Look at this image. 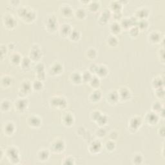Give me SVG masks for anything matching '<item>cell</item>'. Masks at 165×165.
I'll list each match as a JSON object with an SVG mask.
<instances>
[{
  "instance_id": "obj_24",
  "label": "cell",
  "mask_w": 165,
  "mask_h": 165,
  "mask_svg": "<svg viewBox=\"0 0 165 165\" xmlns=\"http://www.w3.org/2000/svg\"><path fill=\"white\" fill-rule=\"evenodd\" d=\"M101 95L102 94L101 91L99 90L95 89L90 94L89 99L93 103H96V102H98L101 99Z\"/></svg>"
},
{
  "instance_id": "obj_42",
  "label": "cell",
  "mask_w": 165,
  "mask_h": 165,
  "mask_svg": "<svg viewBox=\"0 0 165 165\" xmlns=\"http://www.w3.org/2000/svg\"><path fill=\"white\" fill-rule=\"evenodd\" d=\"M32 88L35 90H40L43 88V82L40 80H35L34 81L33 83H32Z\"/></svg>"
},
{
  "instance_id": "obj_14",
  "label": "cell",
  "mask_w": 165,
  "mask_h": 165,
  "mask_svg": "<svg viewBox=\"0 0 165 165\" xmlns=\"http://www.w3.org/2000/svg\"><path fill=\"white\" fill-rule=\"evenodd\" d=\"M32 88V83L28 80H25L21 83V86L20 87V92L25 95L30 92Z\"/></svg>"
},
{
  "instance_id": "obj_18",
  "label": "cell",
  "mask_w": 165,
  "mask_h": 165,
  "mask_svg": "<svg viewBox=\"0 0 165 165\" xmlns=\"http://www.w3.org/2000/svg\"><path fill=\"white\" fill-rule=\"evenodd\" d=\"M101 143L98 141H94L91 143L90 146H89V151L92 153H98L101 151V149L102 148Z\"/></svg>"
},
{
  "instance_id": "obj_9",
  "label": "cell",
  "mask_w": 165,
  "mask_h": 165,
  "mask_svg": "<svg viewBox=\"0 0 165 165\" xmlns=\"http://www.w3.org/2000/svg\"><path fill=\"white\" fill-rule=\"evenodd\" d=\"M142 124V119L139 116H134L130 119L128 123L130 129L137 130Z\"/></svg>"
},
{
  "instance_id": "obj_22",
  "label": "cell",
  "mask_w": 165,
  "mask_h": 165,
  "mask_svg": "<svg viewBox=\"0 0 165 165\" xmlns=\"http://www.w3.org/2000/svg\"><path fill=\"white\" fill-rule=\"evenodd\" d=\"M60 13L64 17H70L73 14V10L69 5H63L60 7Z\"/></svg>"
},
{
  "instance_id": "obj_54",
  "label": "cell",
  "mask_w": 165,
  "mask_h": 165,
  "mask_svg": "<svg viewBox=\"0 0 165 165\" xmlns=\"http://www.w3.org/2000/svg\"><path fill=\"white\" fill-rule=\"evenodd\" d=\"M63 164H75L74 159L72 157H66L63 159Z\"/></svg>"
},
{
  "instance_id": "obj_56",
  "label": "cell",
  "mask_w": 165,
  "mask_h": 165,
  "mask_svg": "<svg viewBox=\"0 0 165 165\" xmlns=\"http://www.w3.org/2000/svg\"><path fill=\"white\" fill-rule=\"evenodd\" d=\"M105 134H106V131L104 128H99L96 131V135H98V137H100V138L104 137Z\"/></svg>"
},
{
  "instance_id": "obj_26",
  "label": "cell",
  "mask_w": 165,
  "mask_h": 165,
  "mask_svg": "<svg viewBox=\"0 0 165 165\" xmlns=\"http://www.w3.org/2000/svg\"><path fill=\"white\" fill-rule=\"evenodd\" d=\"M152 84L153 87L155 88V89L158 88H161L164 87V79L161 76H156L154 78H153V81H152Z\"/></svg>"
},
{
  "instance_id": "obj_25",
  "label": "cell",
  "mask_w": 165,
  "mask_h": 165,
  "mask_svg": "<svg viewBox=\"0 0 165 165\" xmlns=\"http://www.w3.org/2000/svg\"><path fill=\"white\" fill-rule=\"evenodd\" d=\"M15 130H16V127L14 124L12 122L7 123L5 125L4 132L7 135H13L15 132Z\"/></svg>"
},
{
  "instance_id": "obj_53",
  "label": "cell",
  "mask_w": 165,
  "mask_h": 165,
  "mask_svg": "<svg viewBox=\"0 0 165 165\" xmlns=\"http://www.w3.org/2000/svg\"><path fill=\"white\" fill-rule=\"evenodd\" d=\"M101 115V113L98 110H95L92 113H91V118L93 121H96L98 120V119L99 117V116Z\"/></svg>"
},
{
  "instance_id": "obj_11",
  "label": "cell",
  "mask_w": 165,
  "mask_h": 165,
  "mask_svg": "<svg viewBox=\"0 0 165 165\" xmlns=\"http://www.w3.org/2000/svg\"><path fill=\"white\" fill-rule=\"evenodd\" d=\"M3 23L5 26L8 28H13L16 26V20L13 16V15H8L5 16L3 19Z\"/></svg>"
},
{
  "instance_id": "obj_8",
  "label": "cell",
  "mask_w": 165,
  "mask_h": 165,
  "mask_svg": "<svg viewBox=\"0 0 165 165\" xmlns=\"http://www.w3.org/2000/svg\"><path fill=\"white\" fill-rule=\"evenodd\" d=\"M28 105V100L27 99H25L24 98H21L16 101L15 103V108L17 111L21 112L27 109Z\"/></svg>"
},
{
  "instance_id": "obj_7",
  "label": "cell",
  "mask_w": 165,
  "mask_h": 165,
  "mask_svg": "<svg viewBox=\"0 0 165 165\" xmlns=\"http://www.w3.org/2000/svg\"><path fill=\"white\" fill-rule=\"evenodd\" d=\"M27 123L30 127L32 128H38L41 126V119L38 116H30L28 117Z\"/></svg>"
},
{
  "instance_id": "obj_46",
  "label": "cell",
  "mask_w": 165,
  "mask_h": 165,
  "mask_svg": "<svg viewBox=\"0 0 165 165\" xmlns=\"http://www.w3.org/2000/svg\"><path fill=\"white\" fill-rule=\"evenodd\" d=\"M130 35L132 37L138 36L139 33V29L137 26H133L129 28Z\"/></svg>"
},
{
  "instance_id": "obj_58",
  "label": "cell",
  "mask_w": 165,
  "mask_h": 165,
  "mask_svg": "<svg viewBox=\"0 0 165 165\" xmlns=\"http://www.w3.org/2000/svg\"><path fill=\"white\" fill-rule=\"evenodd\" d=\"M159 130H161V132H159V134H160L161 135H162L163 137H164V127H162L161 128H159Z\"/></svg>"
},
{
  "instance_id": "obj_27",
  "label": "cell",
  "mask_w": 165,
  "mask_h": 165,
  "mask_svg": "<svg viewBox=\"0 0 165 165\" xmlns=\"http://www.w3.org/2000/svg\"><path fill=\"white\" fill-rule=\"evenodd\" d=\"M121 28H122L120 25V23H119L118 22H116V21L113 22L110 26V30L111 32L113 34V36L118 34L120 33Z\"/></svg>"
},
{
  "instance_id": "obj_33",
  "label": "cell",
  "mask_w": 165,
  "mask_h": 165,
  "mask_svg": "<svg viewBox=\"0 0 165 165\" xmlns=\"http://www.w3.org/2000/svg\"><path fill=\"white\" fill-rule=\"evenodd\" d=\"M22 69L27 70L30 68V65H31V59H30L29 57H25L22 59L21 62L20 63Z\"/></svg>"
},
{
  "instance_id": "obj_1",
  "label": "cell",
  "mask_w": 165,
  "mask_h": 165,
  "mask_svg": "<svg viewBox=\"0 0 165 165\" xmlns=\"http://www.w3.org/2000/svg\"><path fill=\"white\" fill-rule=\"evenodd\" d=\"M50 104L54 109H64L67 106V102L66 99L60 96H56L53 97L51 99Z\"/></svg>"
},
{
  "instance_id": "obj_51",
  "label": "cell",
  "mask_w": 165,
  "mask_h": 165,
  "mask_svg": "<svg viewBox=\"0 0 165 165\" xmlns=\"http://www.w3.org/2000/svg\"><path fill=\"white\" fill-rule=\"evenodd\" d=\"M11 103L8 100H4L2 103V109L4 111H7L10 109Z\"/></svg>"
},
{
  "instance_id": "obj_55",
  "label": "cell",
  "mask_w": 165,
  "mask_h": 165,
  "mask_svg": "<svg viewBox=\"0 0 165 165\" xmlns=\"http://www.w3.org/2000/svg\"><path fill=\"white\" fill-rule=\"evenodd\" d=\"M112 16H113V18L114 19L115 21L117 22V21L121 20V17H122V13H121V11H119V12H114V13H113Z\"/></svg>"
},
{
  "instance_id": "obj_10",
  "label": "cell",
  "mask_w": 165,
  "mask_h": 165,
  "mask_svg": "<svg viewBox=\"0 0 165 165\" xmlns=\"http://www.w3.org/2000/svg\"><path fill=\"white\" fill-rule=\"evenodd\" d=\"M119 99L123 101L129 99L131 97V92L127 87H121L117 91Z\"/></svg>"
},
{
  "instance_id": "obj_31",
  "label": "cell",
  "mask_w": 165,
  "mask_h": 165,
  "mask_svg": "<svg viewBox=\"0 0 165 165\" xmlns=\"http://www.w3.org/2000/svg\"><path fill=\"white\" fill-rule=\"evenodd\" d=\"M110 9L113 11V13L119 12V11H121V10L122 8V4L120 2L118 1L111 2L110 3Z\"/></svg>"
},
{
  "instance_id": "obj_40",
  "label": "cell",
  "mask_w": 165,
  "mask_h": 165,
  "mask_svg": "<svg viewBox=\"0 0 165 165\" xmlns=\"http://www.w3.org/2000/svg\"><path fill=\"white\" fill-rule=\"evenodd\" d=\"M136 26L138 27V28L140 30H144L147 28V27H149V22L147 21L146 20H138L137 24H136Z\"/></svg>"
},
{
  "instance_id": "obj_12",
  "label": "cell",
  "mask_w": 165,
  "mask_h": 165,
  "mask_svg": "<svg viewBox=\"0 0 165 165\" xmlns=\"http://www.w3.org/2000/svg\"><path fill=\"white\" fill-rule=\"evenodd\" d=\"M149 10L146 8L143 7L138 9L135 13V17L138 20H146L149 15Z\"/></svg>"
},
{
  "instance_id": "obj_36",
  "label": "cell",
  "mask_w": 165,
  "mask_h": 165,
  "mask_svg": "<svg viewBox=\"0 0 165 165\" xmlns=\"http://www.w3.org/2000/svg\"><path fill=\"white\" fill-rule=\"evenodd\" d=\"M89 84L94 88H98L100 85V79L98 76H92L89 81Z\"/></svg>"
},
{
  "instance_id": "obj_48",
  "label": "cell",
  "mask_w": 165,
  "mask_h": 165,
  "mask_svg": "<svg viewBox=\"0 0 165 165\" xmlns=\"http://www.w3.org/2000/svg\"><path fill=\"white\" fill-rule=\"evenodd\" d=\"M28 8L25 7H20L18 10V16L20 17V18H23L25 16V15L27 14V12L28 11Z\"/></svg>"
},
{
  "instance_id": "obj_38",
  "label": "cell",
  "mask_w": 165,
  "mask_h": 165,
  "mask_svg": "<svg viewBox=\"0 0 165 165\" xmlns=\"http://www.w3.org/2000/svg\"><path fill=\"white\" fill-rule=\"evenodd\" d=\"M120 25H121V28H130L134 26L133 23H132V20H131L130 18L123 19L121 22Z\"/></svg>"
},
{
  "instance_id": "obj_13",
  "label": "cell",
  "mask_w": 165,
  "mask_h": 165,
  "mask_svg": "<svg viewBox=\"0 0 165 165\" xmlns=\"http://www.w3.org/2000/svg\"><path fill=\"white\" fill-rule=\"evenodd\" d=\"M107 101L109 102L110 104H116L117 101L119 99V97L117 91L116 90H111L107 94L106 96Z\"/></svg>"
},
{
  "instance_id": "obj_47",
  "label": "cell",
  "mask_w": 165,
  "mask_h": 165,
  "mask_svg": "<svg viewBox=\"0 0 165 165\" xmlns=\"http://www.w3.org/2000/svg\"><path fill=\"white\" fill-rule=\"evenodd\" d=\"M108 121V118L105 115H101L99 116V117L98 119V120H97L95 122L98 123V124H99V126H103L105 125Z\"/></svg>"
},
{
  "instance_id": "obj_2",
  "label": "cell",
  "mask_w": 165,
  "mask_h": 165,
  "mask_svg": "<svg viewBox=\"0 0 165 165\" xmlns=\"http://www.w3.org/2000/svg\"><path fill=\"white\" fill-rule=\"evenodd\" d=\"M6 155L9 159V161L13 164H17L20 161L19 152L15 147H9L6 152Z\"/></svg>"
},
{
  "instance_id": "obj_34",
  "label": "cell",
  "mask_w": 165,
  "mask_h": 165,
  "mask_svg": "<svg viewBox=\"0 0 165 165\" xmlns=\"http://www.w3.org/2000/svg\"><path fill=\"white\" fill-rule=\"evenodd\" d=\"M100 3L99 2H88V7L91 12H96L99 9Z\"/></svg>"
},
{
  "instance_id": "obj_28",
  "label": "cell",
  "mask_w": 165,
  "mask_h": 165,
  "mask_svg": "<svg viewBox=\"0 0 165 165\" xmlns=\"http://www.w3.org/2000/svg\"><path fill=\"white\" fill-rule=\"evenodd\" d=\"M50 156V153L46 149H42L39 151L38 153V157L41 161H47Z\"/></svg>"
},
{
  "instance_id": "obj_23",
  "label": "cell",
  "mask_w": 165,
  "mask_h": 165,
  "mask_svg": "<svg viewBox=\"0 0 165 165\" xmlns=\"http://www.w3.org/2000/svg\"><path fill=\"white\" fill-rule=\"evenodd\" d=\"M70 79L71 82L75 84H81L83 82L81 74H79L77 72H74L71 74L70 76Z\"/></svg>"
},
{
  "instance_id": "obj_44",
  "label": "cell",
  "mask_w": 165,
  "mask_h": 165,
  "mask_svg": "<svg viewBox=\"0 0 165 165\" xmlns=\"http://www.w3.org/2000/svg\"><path fill=\"white\" fill-rule=\"evenodd\" d=\"M87 58L90 59H95L97 56V51L94 48H89L87 51Z\"/></svg>"
},
{
  "instance_id": "obj_37",
  "label": "cell",
  "mask_w": 165,
  "mask_h": 165,
  "mask_svg": "<svg viewBox=\"0 0 165 165\" xmlns=\"http://www.w3.org/2000/svg\"><path fill=\"white\" fill-rule=\"evenodd\" d=\"M82 81L84 83H89L90 79L92 77V74L89 70H85L81 74Z\"/></svg>"
},
{
  "instance_id": "obj_19",
  "label": "cell",
  "mask_w": 165,
  "mask_h": 165,
  "mask_svg": "<svg viewBox=\"0 0 165 165\" xmlns=\"http://www.w3.org/2000/svg\"><path fill=\"white\" fill-rule=\"evenodd\" d=\"M149 41L152 43H159L161 41V34L157 31H152L149 35Z\"/></svg>"
},
{
  "instance_id": "obj_39",
  "label": "cell",
  "mask_w": 165,
  "mask_h": 165,
  "mask_svg": "<svg viewBox=\"0 0 165 165\" xmlns=\"http://www.w3.org/2000/svg\"><path fill=\"white\" fill-rule=\"evenodd\" d=\"M76 18L79 20H83L86 17V12L84 9L79 8L77 9L74 13Z\"/></svg>"
},
{
  "instance_id": "obj_6",
  "label": "cell",
  "mask_w": 165,
  "mask_h": 165,
  "mask_svg": "<svg viewBox=\"0 0 165 165\" xmlns=\"http://www.w3.org/2000/svg\"><path fill=\"white\" fill-rule=\"evenodd\" d=\"M145 121L146 122L149 124V125H156L159 122V114L157 113L153 112H148L145 116Z\"/></svg>"
},
{
  "instance_id": "obj_3",
  "label": "cell",
  "mask_w": 165,
  "mask_h": 165,
  "mask_svg": "<svg viewBox=\"0 0 165 165\" xmlns=\"http://www.w3.org/2000/svg\"><path fill=\"white\" fill-rule=\"evenodd\" d=\"M47 29L50 32H55L58 27V19L54 15H50L47 17L46 20Z\"/></svg>"
},
{
  "instance_id": "obj_49",
  "label": "cell",
  "mask_w": 165,
  "mask_h": 165,
  "mask_svg": "<svg viewBox=\"0 0 165 165\" xmlns=\"http://www.w3.org/2000/svg\"><path fill=\"white\" fill-rule=\"evenodd\" d=\"M156 96L159 99H163L164 97V87L158 88L156 89Z\"/></svg>"
},
{
  "instance_id": "obj_52",
  "label": "cell",
  "mask_w": 165,
  "mask_h": 165,
  "mask_svg": "<svg viewBox=\"0 0 165 165\" xmlns=\"http://www.w3.org/2000/svg\"><path fill=\"white\" fill-rule=\"evenodd\" d=\"M34 70L36 71V73L45 72V66H44V64L42 63H38L35 66Z\"/></svg>"
},
{
  "instance_id": "obj_50",
  "label": "cell",
  "mask_w": 165,
  "mask_h": 165,
  "mask_svg": "<svg viewBox=\"0 0 165 165\" xmlns=\"http://www.w3.org/2000/svg\"><path fill=\"white\" fill-rule=\"evenodd\" d=\"M143 161V156H142L141 154H137L134 156L133 158V163L135 164H140L142 163Z\"/></svg>"
},
{
  "instance_id": "obj_32",
  "label": "cell",
  "mask_w": 165,
  "mask_h": 165,
  "mask_svg": "<svg viewBox=\"0 0 165 165\" xmlns=\"http://www.w3.org/2000/svg\"><path fill=\"white\" fill-rule=\"evenodd\" d=\"M164 109L163 105L159 101H156L152 105V112H155L159 114L161 110Z\"/></svg>"
},
{
  "instance_id": "obj_30",
  "label": "cell",
  "mask_w": 165,
  "mask_h": 165,
  "mask_svg": "<svg viewBox=\"0 0 165 165\" xmlns=\"http://www.w3.org/2000/svg\"><path fill=\"white\" fill-rule=\"evenodd\" d=\"M22 59L23 58H21V56H20V54H18V53H17V52L13 53L12 54H11V56L10 57V61L14 65L20 64Z\"/></svg>"
},
{
  "instance_id": "obj_17",
  "label": "cell",
  "mask_w": 165,
  "mask_h": 165,
  "mask_svg": "<svg viewBox=\"0 0 165 165\" xmlns=\"http://www.w3.org/2000/svg\"><path fill=\"white\" fill-rule=\"evenodd\" d=\"M109 74V69L104 65H99L95 72V74L99 78L105 77Z\"/></svg>"
},
{
  "instance_id": "obj_41",
  "label": "cell",
  "mask_w": 165,
  "mask_h": 165,
  "mask_svg": "<svg viewBox=\"0 0 165 165\" xmlns=\"http://www.w3.org/2000/svg\"><path fill=\"white\" fill-rule=\"evenodd\" d=\"M118 39L115 36H111L107 39V43L110 47H116L118 44Z\"/></svg>"
},
{
  "instance_id": "obj_5",
  "label": "cell",
  "mask_w": 165,
  "mask_h": 165,
  "mask_svg": "<svg viewBox=\"0 0 165 165\" xmlns=\"http://www.w3.org/2000/svg\"><path fill=\"white\" fill-rule=\"evenodd\" d=\"M42 56V52L41 50L38 45L35 46H32L30 48V52H29V58L31 61H38L39 59L41 58Z\"/></svg>"
},
{
  "instance_id": "obj_20",
  "label": "cell",
  "mask_w": 165,
  "mask_h": 165,
  "mask_svg": "<svg viewBox=\"0 0 165 165\" xmlns=\"http://www.w3.org/2000/svg\"><path fill=\"white\" fill-rule=\"evenodd\" d=\"M72 30V28L71 26L67 23H64L61 27H59V33L60 34L63 36V37H66V36H69L70 34L71 33Z\"/></svg>"
},
{
  "instance_id": "obj_35",
  "label": "cell",
  "mask_w": 165,
  "mask_h": 165,
  "mask_svg": "<svg viewBox=\"0 0 165 165\" xmlns=\"http://www.w3.org/2000/svg\"><path fill=\"white\" fill-rule=\"evenodd\" d=\"M69 37L70 40L74 41H77L79 40V38H80L81 34L78 30H75V29H72Z\"/></svg>"
},
{
  "instance_id": "obj_29",
  "label": "cell",
  "mask_w": 165,
  "mask_h": 165,
  "mask_svg": "<svg viewBox=\"0 0 165 165\" xmlns=\"http://www.w3.org/2000/svg\"><path fill=\"white\" fill-rule=\"evenodd\" d=\"M36 18V13L33 10L29 9L25 16L23 18V20L27 23H31Z\"/></svg>"
},
{
  "instance_id": "obj_57",
  "label": "cell",
  "mask_w": 165,
  "mask_h": 165,
  "mask_svg": "<svg viewBox=\"0 0 165 165\" xmlns=\"http://www.w3.org/2000/svg\"><path fill=\"white\" fill-rule=\"evenodd\" d=\"M98 65H96V64H92L90 66V69H89V71L93 74H95V72H96V70H97V68H98Z\"/></svg>"
},
{
  "instance_id": "obj_15",
  "label": "cell",
  "mask_w": 165,
  "mask_h": 165,
  "mask_svg": "<svg viewBox=\"0 0 165 165\" xmlns=\"http://www.w3.org/2000/svg\"><path fill=\"white\" fill-rule=\"evenodd\" d=\"M63 70V66L59 62H56L51 65L50 70L52 75H59Z\"/></svg>"
},
{
  "instance_id": "obj_21",
  "label": "cell",
  "mask_w": 165,
  "mask_h": 165,
  "mask_svg": "<svg viewBox=\"0 0 165 165\" xmlns=\"http://www.w3.org/2000/svg\"><path fill=\"white\" fill-rule=\"evenodd\" d=\"M111 11L109 9H105L103 12L101 13L100 17L99 18V22L101 24H106L107 23L108 20L109 19L111 16Z\"/></svg>"
},
{
  "instance_id": "obj_43",
  "label": "cell",
  "mask_w": 165,
  "mask_h": 165,
  "mask_svg": "<svg viewBox=\"0 0 165 165\" xmlns=\"http://www.w3.org/2000/svg\"><path fill=\"white\" fill-rule=\"evenodd\" d=\"M11 83H12V79L9 76H5L2 77V84L5 87H8L10 86Z\"/></svg>"
},
{
  "instance_id": "obj_4",
  "label": "cell",
  "mask_w": 165,
  "mask_h": 165,
  "mask_svg": "<svg viewBox=\"0 0 165 165\" xmlns=\"http://www.w3.org/2000/svg\"><path fill=\"white\" fill-rule=\"evenodd\" d=\"M65 143L62 139H57L54 140L50 145V149L54 153H61L63 152L65 149Z\"/></svg>"
},
{
  "instance_id": "obj_16",
  "label": "cell",
  "mask_w": 165,
  "mask_h": 165,
  "mask_svg": "<svg viewBox=\"0 0 165 165\" xmlns=\"http://www.w3.org/2000/svg\"><path fill=\"white\" fill-rule=\"evenodd\" d=\"M74 118L73 115L70 112L65 113V114L62 117V122L65 126L70 127L73 124Z\"/></svg>"
},
{
  "instance_id": "obj_45",
  "label": "cell",
  "mask_w": 165,
  "mask_h": 165,
  "mask_svg": "<svg viewBox=\"0 0 165 165\" xmlns=\"http://www.w3.org/2000/svg\"><path fill=\"white\" fill-rule=\"evenodd\" d=\"M105 147L107 150L110 152H112L116 149V143L113 140H110L107 141L105 144Z\"/></svg>"
}]
</instances>
